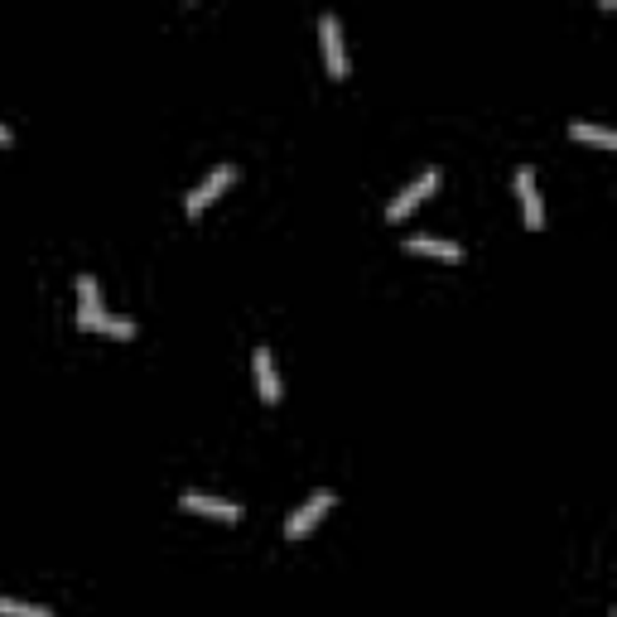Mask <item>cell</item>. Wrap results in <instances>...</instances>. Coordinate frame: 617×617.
Masks as SVG:
<instances>
[{
    "label": "cell",
    "mask_w": 617,
    "mask_h": 617,
    "mask_svg": "<svg viewBox=\"0 0 617 617\" xmlns=\"http://www.w3.org/2000/svg\"><path fill=\"white\" fill-rule=\"evenodd\" d=\"M78 328L87 333H111V338H135V319H116L102 309V295H97V280L92 275H78Z\"/></svg>",
    "instance_id": "cell-1"
},
{
    "label": "cell",
    "mask_w": 617,
    "mask_h": 617,
    "mask_svg": "<svg viewBox=\"0 0 617 617\" xmlns=\"http://www.w3.org/2000/svg\"><path fill=\"white\" fill-rule=\"evenodd\" d=\"M439 179H444V174H439L434 164L425 169V174H415V179H410V184H405L401 193L386 203V222H401V217H410V208H420V203L430 198L434 188H439Z\"/></svg>",
    "instance_id": "cell-2"
},
{
    "label": "cell",
    "mask_w": 617,
    "mask_h": 617,
    "mask_svg": "<svg viewBox=\"0 0 617 617\" xmlns=\"http://www.w3.org/2000/svg\"><path fill=\"white\" fill-rule=\"evenodd\" d=\"M319 39H323V63H328V73H333V78H348V44H343V25H338L333 10L319 15Z\"/></svg>",
    "instance_id": "cell-3"
},
{
    "label": "cell",
    "mask_w": 617,
    "mask_h": 617,
    "mask_svg": "<svg viewBox=\"0 0 617 617\" xmlns=\"http://www.w3.org/2000/svg\"><path fill=\"white\" fill-rule=\"evenodd\" d=\"M328 507H333V492H328V487L309 492V502H299V507L290 511V521H285V536H290V540H304L323 521V511H328Z\"/></svg>",
    "instance_id": "cell-4"
},
{
    "label": "cell",
    "mask_w": 617,
    "mask_h": 617,
    "mask_svg": "<svg viewBox=\"0 0 617 617\" xmlns=\"http://www.w3.org/2000/svg\"><path fill=\"white\" fill-rule=\"evenodd\" d=\"M232 179H237V164H217V169H208V174L193 184V193L184 198V208H188V213H203V208H208V203H213V198L232 184Z\"/></svg>",
    "instance_id": "cell-5"
},
{
    "label": "cell",
    "mask_w": 617,
    "mask_h": 617,
    "mask_svg": "<svg viewBox=\"0 0 617 617\" xmlns=\"http://www.w3.org/2000/svg\"><path fill=\"white\" fill-rule=\"evenodd\" d=\"M516 198H521V213H526V227H545V203H540V184H536V169H516Z\"/></svg>",
    "instance_id": "cell-6"
},
{
    "label": "cell",
    "mask_w": 617,
    "mask_h": 617,
    "mask_svg": "<svg viewBox=\"0 0 617 617\" xmlns=\"http://www.w3.org/2000/svg\"><path fill=\"white\" fill-rule=\"evenodd\" d=\"M179 507H184V511H198V516H217V521H242V507H237V502L213 497V492H193V487H188L184 497H179Z\"/></svg>",
    "instance_id": "cell-7"
},
{
    "label": "cell",
    "mask_w": 617,
    "mask_h": 617,
    "mask_svg": "<svg viewBox=\"0 0 617 617\" xmlns=\"http://www.w3.org/2000/svg\"><path fill=\"white\" fill-rule=\"evenodd\" d=\"M251 362H256V391H261V401L275 405L280 396H285V386H280V372H275V357H270L266 343L256 348V357H251Z\"/></svg>",
    "instance_id": "cell-8"
},
{
    "label": "cell",
    "mask_w": 617,
    "mask_h": 617,
    "mask_svg": "<svg viewBox=\"0 0 617 617\" xmlns=\"http://www.w3.org/2000/svg\"><path fill=\"white\" fill-rule=\"evenodd\" d=\"M405 251H415V256H439V261H458L463 256V246L458 242H444V237H405Z\"/></svg>",
    "instance_id": "cell-9"
},
{
    "label": "cell",
    "mask_w": 617,
    "mask_h": 617,
    "mask_svg": "<svg viewBox=\"0 0 617 617\" xmlns=\"http://www.w3.org/2000/svg\"><path fill=\"white\" fill-rule=\"evenodd\" d=\"M569 135H574V140H589V145H603V150L617 145V135L608 131V126H593V121H569Z\"/></svg>",
    "instance_id": "cell-10"
},
{
    "label": "cell",
    "mask_w": 617,
    "mask_h": 617,
    "mask_svg": "<svg viewBox=\"0 0 617 617\" xmlns=\"http://www.w3.org/2000/svg\"><path fill=\"white\" fill-rule=\"evenodd\" d=\"M0 617H54V608L25 603V598H0Z\"/></svg>",
    "instance_id": "cell-11"
},
{
    "label": "cell",
    "mask_w": 617,
    "mask_h": 617,
    "mask_svg": "<svg viewBox=\"0 0 617 617\" xmlns=\"http://www.w3.org/2000/svg\"><path fill=\"white\" fill-rule=\"evenodd\" d=\"M10 140H15V131H10V126H0V145H10Z\"/></svg>",
    "instance_id": "cell-12"
}]
</instances>
